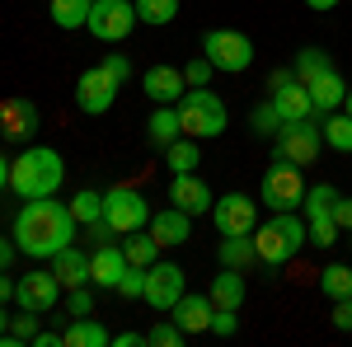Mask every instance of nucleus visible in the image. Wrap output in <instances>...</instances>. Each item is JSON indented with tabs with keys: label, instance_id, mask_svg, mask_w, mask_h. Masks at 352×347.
<instances>
[{
	"label": "nucleus",
	"instance_id": "f257e3e1",
	"mask_svg": "<svg viewBox=\"0 0 352 347\" xmlns=\"http://www.w3.org/2000/svg\"><path fill=\"white\" fill-rule=\"evenodd\" d=\"M76 225L80 221L71 216V202L38 197V202H24L14 216V244L24 258H52L76 240Z\"/></svg>",
	"mask_w": 352,
	"mask_h": 347
},
{
	"label": "nucleus",
	"instance_id": "f03ea898",
	"mask_svg": "<svg viewBox=\"0 0 352 347\" xmlns=\"http://www.w3.org/2000/svg\"><path fill=\"white\" fill-rule=\"evenodd\" d=\"M61 179H66V160L56 155L52 146H28L24 155L10 160V188H14V197H24V202L56 197Z\"/></svg>",
	"mask_w": 352,
	"mask_h": 347
},
{
	"label": "nucleus",
	"instance_id": "7ed1b4c3",
	"mask_svg": "<svg viewBox=\"0 0 352 347\" xmlns=\"http://www.w3.org/2000/svg\"><path fill=\"white\" fill-rule=\"evenodd\" d=\"M305 240H310V230H305V216H296V212H272V221H263V225L254 230L258 263H268V267L292 263Z\"/></svg>",
	"mask_w": 352,
	"mask_h": 347
},
{
	"label": "nucleus",
	"instance_id": "20e7f679",
	"mask_svg": "<svg viewBox=\"0 0 352 347\" xmlns=\"http://www.w3.org/2000/svg\"><path fill=\"white\" fill-rule=\"evenodd\" d=\"M179 127H184V136H192V141H217V136L230 127V113H226V104L202 85V89H188V94L179 99Z\"/></svg>",
	"mask_w": 352,
	"mask_h": 347
},
{
	"label": "nucleus",
	"instance_id": "39448f33",
	"mask_svg": "<svg viewBox=\"0 0 352 347\" xmlns=\"http://www.w3.org/2000/svg\"><path fill=\"white\" fill-rule=\"evenodd\" d=\"M202 56L217 71H226V76H240V71L254 66V43L244 38L240 28H207L202 33Z\"/></svg>",
	"mask_w": 352,
	"mask_h": 347
},
{
	"label": "nucleus",
	"instance_id": "423d86ee",
	"mask_svg": "<svg viewBox=\"0 0 352 347\" xmlns=\"http://www.w3.org/2000/svg\"><path fill=\"white\" fill-rule=\"evenodd\" d=\"M151 202H146V192H136V188L118 183L104 192V221L113 225V235L122 240V235H132V230H146L151 225Z\"/></svg>",
	"mask_w": 352,
	"mask_h": 347
},
{
	"label": "nucleus",
	"instance_id": "0eeeda50",
	"mask_svg": "<svg viewBox=\"0 0 352 347\" xmlns=\"http://www.w3.org/2000/svg\"><path fill=\"white\" fill-rule=\"evenodd\" d=\"M320 150H324V132H320V117H310V122H287V127L277 132V150H272V160L305 169V164L320 160Z\"/></svg>",
	"mask_w": 352,
	"mask_h": 347
},
{
	"label": "nucleus",
	"instance_id": "6e6552de",
	"mask_svg": "<svg viewBox=\"0 0 352 347\" xmlns=\"http://www.w3.org/2000/svg\"><path fill=\"white\" fill-rule=\"evenodd\" d=\"M258 202L272 207V212H296L300 202H305V179H300L296 164L272 160V169L263 174V183H258Z\"/></svg>",
	"mask_w": 352,
	"mask_h": 347
},
{
	"label": "nucleus",
	"instance_id": "1a4fd4ad",
	"mask_svg": "<svg viewBox=\"0 0 352 347\" xmlns=\"http://www.w3.org/2000/svg\"><path fill=\"white\" fill-rule=\"evenodd\" d=\"M141 24L136 19V5L132 0H94L89 5V33L99 38V43H122V38H132V28Z\"/></svg>",
	"mask_w": 352,
	"mask_h": 347
},
{
	"label": "nucleus",
	"instance_id": "9d476101",
	"mask_svg": "<svg viewBox=\"0 0 352 347\" xmlns=\"http://www.w3.org/2000/svg\"><path fill=\"white\" fill-rule=\"evenodd\" d=\"M61 295H66V287L56 282L52 267H33V272H24V277L14 282V305H19V310H33V315L56 310Z\"/></svg>",
	"mask_w": 352,
	"mask_h": 347
},
{
	"label": "nucleus",
	"instance_id": "9b49d317",
	"mask_svg": "<svg viewBox=\"0 0 352 347\" xmlns=\"http://www.w3.org/2000/svg\"><path fill=\"white\" fill-rule=\"evenodd\" d=\"M184 291H188V287H184V267L179 263H160V258H155V263L146 267V291H141V300H146L155 315H169Z\"/></svg>",
	"mask_w": 352,
	"mask_h": 347
},
{
	"label": "nucleus",
	"instance_id": "f8f14e48",
	"mask_svg": "<svg viewBox=\"0 0 352 347\" xmlns=\"http://www.w3.org/2000/svg\"><path fill=\"white\" fill-rule=\"evenodd\" d=\"M118 89H122V85L113 80L104 66H89V71H80V80H76V108L89 113V117H99V113H109V108H113Z\"/></svg>",
	"mask_w": 352,
	"mask_h": 347
},
{
	"label": "nucleus",
	"instance_id": "ddd939ff",
	"mask_svg": "<svg viewBox=\"0 0 352 347\" xmlns=\"http://www.w3.org/2000/svg\"><path fill=\"white\" fill-rule=\"evenodd\" d=\"M212 221H217L221 235H254L258 230V202L244 192H226L212 207Z\"/></svg>",
	"mask_w": 352,
	"mask_h": 347
},
{
	"label": "nucleus",
	"instance_id": "4468645a",
	"mask_svg": "<svg viewBox=\"0 0 352 347\" xmlns=\"http://www.w3.org/2000/svg\"><path fill=\"white\" fill-rule=\"evenodd\" d=\"M169 202L188 216H202V212L217 207V192L207 188V179H197V174H174L169 179Z\"/></svg>",
	"mask_w": 352,
	"mask_h": 347
},
{
	"label": "nucleus",
	"instance_id": "2eb2a0df",
	"mask_svg": "<svg viewBox=\"0 0 352 347\" xmlns=\"http://www.w3.org/2000/svg\"><path fill=\"white\" fill-rule=\"evenodd\" d=\"M122 272H127V254H122V244H118V240L94 244V254H89V282L104 287V291H118Z\"/></svg>",
	"mask_w": 352,
	"mask_h": 347
},
{
	"label": "nucleus",
	"instance_id": "dca6fc26",
	"mask_svg": "<svg viewBox=\"0 0 352 347\" xmlns=\"http://www.w3.org/2000/svg\"><path fill=\"white\" fill-rule=\"evenodd\" d=\"M38 132V104L33 99H5L0 104V136L5 141H28Z\"/></svg>",
	"mask_w": 352,
	"mask_h": 347
},
{
	"label": "nucleus",
	"instance_id": "f3484780",
	"mask_svg": "<svg viewBox=\"0 0 352 347\" xmlns=\"http://www.w3.org/2000/svg\"><path fill=\"white\" fill-rule=\"evenodd\" d=\"M141 89L151 94V104H179V99L188 94V80H184L179 66H151V71L141 76Z\"/></svg>",
	"mask_w": 352,
	"mask_h": 347
},
{
	"label": "nucleus",
	"instance_id": "a211bd4d",
	"mask_svg": "<svg viewBox=\"0 0 352 347\" xmlns=\"http://www.w3.org/2000/svg\"><path fill=\"white\" fill-rule=\"evenodd\" d=\"M272 108H277L282 127H287V122H310V117H320V113H315V99H310V89H305L300 80L272 89Z\"/></svg>",
	"mask_w": 352,
	"mask_h": 347
},
{
	"label": "nucleus",
	"instance_id": "6ab92c4d",
	"mask_svg": "<svg viewBox=\"0 0 352 347\" xmlns=\"http://www.w3.org/2000/svg\"><path fill=\"white\" fill-rule=\"evenodd\" d=\"M146 230L155 235V244H160V249H174V244H188L192 240V216L179 212V207L169 202L164 212L151 216V225H146Z\"/></svg>",
	"mask_w": 352,
	"mask_h": 347
},
{
	"label": "nucleus",
	"instance_id": "aec40b11",
	"mask_svg": "<svg viewBox=\"0 0 352 347\" xmlns=\"http://www.w3.org/2000/svg\"><path fill=\"white\" fill-rule=\"evenodd\" d=\"M212 310H217L212 295H188V291H184V295H179V305L169 310V320L192 338V333H207V328H212Z\"/></svg>",
	"mask_w": 352,
	"mask_h": 347
},
{
	"label": "nucleus",
	"instance_id": "412c9836",
	"mask_svg": "<svg viewBox=\"0 0 352 347\" xmlns=\"http://www.w3.org/2000/svg\"><path fill=\"white\" fill-rule=\"evenodd\" d=\"M52 272H56V282H61L66 291L89 287V254H85V249H76V244H66L61 254H52Z\"/></svg>",
	"mask_w": 352,
	"mask_h": 347
},
{
	"label": "nucleus",
	"instance_id": "4be33fe9",
	"mask_svg": "<svg viewBox=\"0 0 352 347\" xmlns=\"http://www.w3.org/2000/svg\"><path fill=\"white\" fill-rule=\"evenodd\" d=\"M305 89H310V99H315V113H320V117H324V113H338L343 99H348V80H343L333 66H329L324 76H315Z\"/></svg>",
	"mask_w": 352,
	"mask_h": 347
},
{
	"label": "nucleus",
	"instance_id": "5701e85b",
	"mask_svg": "<svg viewBox=\"0 0 352 347\" xmlns=\"http://www.w3.org/2000/svg\"><path fill=\"white\" fill-rule=\"evenodd\" d=\"M244 291H249V287H244V272L240 267H221L217 277H212V305H217V310H240L244 305Z\"/></svg>",
	"mask_w": 352,
	"mask_h": 347
},
{
	"label": "nucleus",
	"instance_id": "b1692460",
	"mask_svg": "<svg viewBox=\"0 0 352 347\" xmlns=\"http://www.w3.org/2000/svg\"><path fill=\"white\" fill-rule=\"evenodd\" d=\"M146 136H151V146H174L179 136H184V127H179V104H155V113H151V122H146Z\"/></svg>",
	"mask_w": 352,
	"mask_h": 347
},
{
	"label": "nucleus",
	"instance_id": "393cba45",
	"mask_svg": "<svg viewBox=\"0 0 352 347\" xmlns=\"http://www.w3.org/2000/svg\"><path fill=\"white\" fill-rule=\"evenodd\" d=\"M109 343H113V333L94 320V315L71 320V328H66V347H109Z\"/></svg>",
	"mask_w": 352,
	"mask_h": 347
},
{
	"label": "nucleus",
	"instance_id": "a878e982",
	"mask_svg": "<svg viewBox=\"0 0 352 347\" xmlns=\"http://www.w3.org/2000/svg\"><path fill=\"white\" fill-rule=\"evenodd\" d=\"M258 263V249H254V235H221V267H249Z\"/></svg>",
	"mask_w": 352,
	"mask_h": 347
},
{
	"label": "nucleus",
	"instance_id": "bb28decb",
	"mask_svg": "<svg viewBox=\"0 0 352 347\" xmlns=\"http://www.w3.org/2000/svg\"><path fill=\"white\" fill-rule=\"evenodd\" d=\"M164 164H169L174 174H192V169L202 164V141H192V136H179L174 146H164Z\"/></svg>",
	"mask_w": 352,
	"mask_h": 347
},
{
	"label": "nucleus",
	"instance_id": "cd10ccee",
	"mask_svg": "<svg viewBox=\"0 0 352 347\" xmlns=\"http://www.w3.org/2000/svg\"><path fill=\"white\" fill-rule=\"evenodd\" d=\"M305 230H310V240L329 249V244H338V221H333V207H305Z\"/></svg>",
	"mask_w": 352,
	"mask_h": 347
},
{
	"label": "nucleus",
	"instance_id": "c85d7f7f",
	"mask_svg": "<svg viewBox=\"0 0 352 347\" xmlns=\"http://www.w3.org/2000/svg\"><path fill=\"white\" fill-rule=\"evenodd\" d=\"M122 254H127V263L151 267L155 258H160V244H155L151 230H132V235H122Z\"/></svg>",
	"mask_w": 352,
	"mask_h": 347
},
{
	"label": "nucleus",
	"instance_id": "c756f323",
	"mask_svg": "<svg viewBox=\"0 0 352 347\" xmlns=\"http://www.w3.org/2000/svg\"><path fill=\"white\" fill-rule=\"evenodd\" d=\"M320 132H324V146H333V150L352 155V117L343 113V108H338V113H324Z\"/></svg>",
	"mask_w": 352,
	"mask_h": 347
},
{
	"label": "nucleus",
	"instance_id": "7c9ffc66",
	"mask_svg": "<svg viewBox=\"0 0 352 347\" xmlns=\"http://www.w3.org/2000/svg\"><path fill=\"white\" fill-rule=\"evenodd\" d=\"M132 5H136V19L151 28H164L179 19V0H132Z\"/></svg>",
	"mask_w": 352,
	"mask_h": 347
},
{
	"label": "nucleus",
	"instance_id": "2f4dec72",
	"mask_svg": "<svg viewBox=\"0 0 352 347\" xmlns=\"http://www.w3.org/2000/svg\"><path fill=\"white\" fill-rule=\"evenodd\" d=\"M94 0H52V24L56 28H85Z\"/></svg>",
	"mask_w": 352,
	"mask_h": 347
},
{
	"label": "nucleus",
	"instance_id": "473e14b6",
	"mask_svg": "<svg viewBox=\"0 0 352 347\" xmlns=\"http://www.w3.org/2000/svg\"><path fill=\"white\" fill-rule=\"evenodd\" d=\"M329 66H333V61H329L324 47H305V52H296V61H292V71H296L300 85H310L315 76H324Z\"/></svg>",
	"mask_w": 352,
	"mask_h": 347
},
{
	"label": "nucleus",
	"instance_id": "72a5a7b5",
	"mask_svg": "<svg viewBox=\"0 0 352 347\" xmlns=\"http://www.w3.org/2000/svg\"><path fill=\"white\" fill-rule=\"evenodd\" d=\"M320 287H324L329 300H343V295H352V263H329L324 272H320Z\"/></svg>",
	"mask_w": 352,
	"mask_h": 347
},
{
	"label": "nucleus",
	"instance_id": "f704fd0d",
	"mask_svg": "<svg viewBox=\"0 0 352 347\" xmlns=\"http://www.w3.org/2000/svg\"><path fill=\"white\" fill-rule=\"evenodd\" d=\"M33 338H38V315L33 310H19L10 320V328L0 333V347H19V343H33Z\"/></svg>",
	"mask_w": 352,
	"mask_h": 347
},
{
	"label": "nucleus",
	"instance_id": "c9c22d12",
	"mask_svg": "<svg viewBox=\"0 0 352 347\" xmlns=\"http://www.w3.org/2000/svg\"><path fill=\"white\" fill-rule=\"evenodd\" d=\"M71 216L80 221V225H94V221H104V192H76L71 197Z\"/></svg>",
	"mask_w": 352,
	"mask_h": 347
},
{
	"label": "nucleus",
	"instance_id": "e433bc0d",
	"mask_svg": "<svg viewBox=\"0 0 352 347\" xmlns=\"http://www.w3.org/2000/svg\"><path fill=\"white\" fill-rule=\"evenodd\" d=\"M184 343H188V333L174 320H160L155 328H146V347H184Z\"/></svg>",
	"mask_w": 352,
	"mask_h": 347
},
{
	"label": "nucleus",
	"instance_id": "4c0bfd02",
	"mask_svg": "<svg viewBox=\"0 0 352 347\" xmlns=\"http://www.w3.org/2000/svg\"><path fill=\"white\" fill-rule=\"evenodd\" d=\"M66 310H71V320L94 315V282H89V287H76V291H66Z\"/></svg>",
	"mask_w": 352,
	"mask_h": 347
},
{
	"label": "nucleus",
	"instance_id": "58836bf2",
	"mask_svg": "<svg viewBox=\"0 0 352 347\" xmlns=\"http://www.w3.org/2000/svg\"><path fill=\"white\" fill-rule=\"evenodd\" d=\"M249 122H254V132H258V136H277V132H282V117H277L272 99H268V104H258V108H254V117H249Z\"/></svg>",
	"mask_w": 352,
	"mask_h": 347
},
{
	"label": "nucleus",
	"instance_id": "ea45409f",
	"mask_svg": "<svg viewBox=\"0 0 352 347\" xmlns=\"http://www.w3.org/2000/svg\"><path fill=\"white\" fill-rule=\"evenodd\" d=\"M141 291H146V267L127 263V272H122V282H118V295H122V300H136Z\"/></svg>",
	"mask_w": 352,
	"mask_h": 347
},
{
	"label": "nucleus",
	"instance_id": "a19ab883",
	"mask_svg": "<svg viewBox=\"0 0 352 347\" xmlns=\"http://www.w3.org/2000/svg\"><path fill=\"white\" fill-rule=\"evenodd\" d=\"M212 71H217V66H212V61H207V56L197 52L188 61V66H184V80H188V89H202V85L212 80Z\"/></svg>",
	"mask_w": 352,
	"mask_h": 347
},
{
	"label": "nucleus",
	"instance_id": "79ce46f5",
	"mask_svg": "<svg viewBox=\"0 0 352 347\" xmlns=\"http://www.w3.org/2000/svg\"><path fill=\"white\" fill-rule=\"evenodd\" d=\"M99 66H104V71H109V76H113L118 85H127V80H132V61H127V52H109L104 61H99Z\"/></svg>",
	"mask_w": 352,
	"mask_h": 347
},
{
	"label": "nucleus",
	"instance_id": "37998d69",
	"mask_svg": "<svg viewBox=\"0 0 352 347\" xmlns=\"http://www.w3.org/2000/svg\"><path fill=\"white\" fill-rule=\"evenodd\" d=\"M240 328V310H212V328L207 333H217V338H230Z\"/></svg>",
	"mask_w": 352,
	"mask_h": 347
},
{
	"label": "nucleus",
	"instance_id": "c03bdc74",
	"mask_svg": "<svg viewBox=\"0 0 352 347\" xmlns=\"http://www.w3.org/2000/svg\"><path fill=\"white\" fill-rule=\"evenodd\" d=\"M333 202H338V188L315 183V188H305V202H300V207H333Z\"/></svg>",
	"mask_w": 352,
	"mask_h": 347
},
{
	"label": "nucleus",
	"instance_id": "a18cd8bd",
	"mask_svg": "<svg viewBox=\"0 0 352 347\" xmlns=\"http://www.w3.org/2000/svg\"><path fill=\"white\" fill-rule=\"evenodd\" d=\"M333 328H343V333H352V295H343V300H333Z\"/></svg>",
	"mask_w": 352,
	"mask_h": 347
},
{
	"label": "nucleus",
	"instance_id": "49530a36",
	"mask_svg": "<svg viewBox=\"0 0 352 347\" xmlns=\"http://www.w3.org/2000/svg\"><path fill=\"white\" fill-rule=\"evenodd\" d=\"M333 221H338V230H352V197L338 192V202H333Z\"/></svg>",
	"mask_w": 352,
	"mask_h": 347
},
{
	"label": "nucleus",
	"instance_id": "de8ad7c7",
	"mask_svg": "<svg viewBox=\"0 0 352 347\" xmlns=\"http://www.w3.org/2000/svg\"><path fill=\"white\" fill-rule=\"evenodd\" d=\"M66 343V333H56V328H38V338H33V347H61Z\"/></svg>",
	"mask_w": 352,
	"mask_h": 347
},
{
	"label": "nucleus",
	"instance_id": "09e8293b",
	"mask_svg": "<svg viewBox=\"0 0 352 347\" xmlns=\"http://www.w3.org/2000/svg\"><path fill=\"white\" fill-rule=\"evenodd\" d=\"M14 254H19V244H14V235H10V240L0 235V267H5V272H10V263H14Z\"/></svg>",
	"mask_w": 352,
	"mask_h": 347
},
{
	"label": "nucleus",
	"instance_id": "8fccbe9b",
	"mask_svg": "<svg viewBox=\"0 0 352 347\" xmlns=\"http://www.w3.org/2000/svg\"><path fill=\"white\" fill-rule=\"evenodd\" d=\"M292 80H296V71H292V66H277L268 76V89H282V85H292Z\"/></svg>",
	"mask_w": 352,
	"mask_h": 347
},
{
	"label": "nucleus",
	"instance_id": "3c124183",
	"mask_svg": "<svg viewBox=\"0 0 352 347\" xmlns=\"http://www.w3.org/2000/svg\"><path fill=\"white\" fill-rule=\"evenodd\" d=\"M10 300H14V277L0 267V305H10Z\"/></svg>",
	"mask_w": 352,
	"mask_h": 347
},
{
	"label": "nucleus",
	"instance_id": "603ef678",
	"mask_svg": "<svg viewBox=\"0 0 352 347\" xmlns=\"http://www.w3.org/2000/svg\"><path fill=\"white\" fill-rule=\"evenodd\" d=\"M113 343L118 347H146V333H132V328H127V333H118Z\"/></svg>",
	"mask_w": 352,
	"mask_h": 347
},
{
	"label": "nucleus",
	"instance_id": "864d4df0",
	"mask_svg": "<svg viewBox=\"0 0 352 347\" xmlns=\"http://www.w3.org/2000/svg\"><path fill=\"white\" fill-rule=\"evenodd\" d=\"M5 188H10V160L0 155V192H5Z\"/></svg>",
	"mask_w": 352,
	"mask_h": 347
},
{
	"label": "nucleus",
	"instance_id": "5fc2aeb1",
	"mask_svg": "<svg viewBox=\"0 0 352 347\" xmlns=\"http://www.w3.org/2000/svg\"><path fill=\"white\" fill-rule=\"evenodd\" d=\"M305 5H310V10H333L338 0H305Z\"/></svg>",
	"mask_w": 352,
	"mask_h": 347
},
{
	"label": "nucleus",
	"instance_id": "6e6d98bb",
	"mask_svg": "<svg viewBox=\"0 0 352 347\" xmlns=\"http://www.w3.org/2000/svg\"><path fill=\"white\" fill-rule=\"evenodd\" d=\"M10 320H14V315H5V305H0V333L10 328Z\"/></svg>",
	"mask_w": 352,
	"mask_h": 347
},
{
	"label": "nucleus",
	"instance_id": "4d7b16f0",
	"mask_svg": "<svg viewBox=\"0 0 352 347\" xmlns=\"http://www.w3.org/2000/svg\"><path fill=\"white\" fill-rule=\"evenodd\" d=\"M343 113L352 117V85H348V99H343Z\"/></svg>",
	"mask_w": 352,
	"mask_h": 347
}]
</instances>
